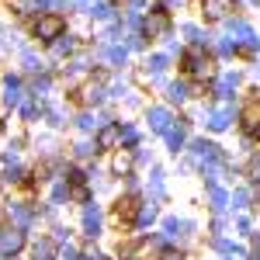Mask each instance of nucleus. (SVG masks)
<instances>
[{
  "label": "nucleus",
  "mask_w": 260,
  "mask_h": 260,
  "mask_svg": "<svg viewBox=\"0 0 260 260\" xmlns=\"http://www.w3.org/2000/svg\"><path fill=\"white\" fill-rule=\"evenodd\" d=\"M62 31H66V18L56 14V11H42L39 18L31 21V35L39 42H56L62 39Z\"/></svg>",
  "instance_id": "obj_1"
},
{
  "label": "nucleus",
  "mask_w": 260,
  "mask_h": 260,
  "mask_svg": "<svg viewBox=\"0 0 260 260\" xmlns=\"http://www.w3.org/2000/svg\"><path fill=\"white\" fill-rule=\"evenodd\" d=\"M180 70L187 73V77H212L215 73V62H212V56H205L201 52V45H194V49H187L184 56H180Z\"/></svg>",
  "instance_id": "obj_2"
},
{
  "label": "nucleus",
  "mask_w": 260,
  "mask_h": 260,
  "mask_svg": "<svg viewBox=\"0 0 260 260\" xmlns=\"http://www.w3.org/2000/svg\"><path fill=\"white\" fill-rule=\"evenodd\" d=\"M139 208H142V201H136L132 194H125V198H118L115 201V208H111V219L118 222H136L139 219Z\"/></svg>",
  "instance_id": "obj_3"
},
{
  "label": "nucleus",
  "mask_w": 260,
  "mask_h": 260,
  "mask_svg": "<svg viewBox=\"0 0 260 260\" xmlns=\"http://www.w3.org/2000/svg\"><path fill=\"white\" fill-rule=\"evenodd\" d=\"M108 167H111V174H115V177H128V174H132V167H136V153H132V149H125V146H118V149L111 153V163H108Z\"/></svg>",
  "instance_id": "obj_4"
},
{
  "label": "nucleus",
  "mask_w": 260,
  "mask_h": 260,
  "mask_svg": "<svg viewBox=\"0 0 260 260\" xmlns=\"http://www.w3.org/2000/svg\"><path fill=\"white\" fill-rule=\"evenodd\" d=\"M167 24H170V14H167L163 7H156V11H149V18H146L142 28H146V35H149V39H160L163 31H167Z\"/></svg>",
  "instance_id": "obj_5"
},
{
  "label": "nucleus",
  "mask_w": 260,
  "mask_h": 260,
  "mask_svg": "<svg viewBox=\"0 0 260 260\" xmlns=\"http://www.w3.org/2000/svg\"><path fill=\"white\" fill-rule=\"evenodd\" d=\"M21 246H24V233H21L18 225L0 229V253H18Z\"/></svg>",
  "instance_id": "obj_6"
},
{
  "label": "nucleus",
  "mask_w": 260,
  "mask_h": 260,
  "mask_svg": "<svg viewBox=\"0 0 260 260\" xmlns=\"http://www.w3.org/2000/svg\"><path fill=\"white\" fill-rule=\"evenodd\" d=\"M94 142H98V149H118V146H121V125H115V121L104 125Z\"/></svg>",
  "instance_id": "obj_7"
},
{
  "label": "nucleus",
  "mask_w": 260,
  "mask_h": 260,
  "mask_svg": "<svg viewBox=\"0 0 260 260\" xmlns=\"http://www.w3.org/2000/svg\"><path fill=\"white\" fill-rule=\"evenodd\" d=\"M240 121H243V128H246L250 136H257V132H260V98H257V101H250V104L243 108Z\"/></svg>",
  "instance_id": "obj_8"
},
{
  "label": "nucleus",
  "mask_w": 260,
  "mask_h": 260,
  "mask_svg": "<svg viewBox=\"0 0 260 260\" xmlns=\"http://www.w3.org/2000/svg\"><path fill=\"white\" fill-rule=\"evenodd\" d=\"M229 0H201V14H205V21H222L225 14H229Z\"/></svg>",
  "instance_id": "obj_9"
},
{
  "label": "nucleus",
  "mask_w": 260,
  "mask_h": 260,
  "mask_svg": "<svg viewBox=\"0 0 260 260\" xmlns=\"http://www.w3.org/2000/svg\"><path fill=\"white\" fill-rule=\"evenodd\" d=\"M149 125H153L156 132H167V128H170V115H167L163 108H153V111H149Z\"/></svg>",
  "instance_id": "obj_10"
},
{
  "label": "nucleus",
  "mask_w": 260,
  "mask_h": 260,
  "mask_svg": "<svg viewBox=\"0 0 260 260\" xmlns=\"http://www.w3.org/2000/svg\"><path fill=\"white\" fill-rule=\"evenodd\" d=\"M4 101H7V104H18L21 101V87H18V80H11V77L4 83Z\"/></svg>",
  "instance_id": "obj_11"
},
{
  "label": "nucleus",
  "mask_w": 260,
  "mask_h": 260,
  "mask_svg": "<svg viewBox=\"0 0 260 260\" xmlns=\"http://www.w3.org/2000/svg\"><path fill=\"white\" fill-rule=\"evenodd\" d=\"M184 98H187L184 83H170V87H167V101H170V104H180Z\"/></svg>",
  "instance_id": "obj_12"
},
{
  "label": "nucleus",
  "mask_w": 260,
  "mask_h": 260,
  "mask_svg": "<svg viewBox=\"0 0 260 260\" xmlns=\"http://www.w3.org/2000/svg\"><path fill=\"white\" fill-rule=\"evenodd\" d=\"M31 257H35V260H49V257H52V243L42 240L39 246H35V253H31Z\"/></svg>",
  "instance_id": "obj_13"
},
{
  "label": "nucleus",
  "mask_w": 260,
  "mask_h": 260,
  "mask_svg": "<svg viewBox=\"0 0 260 260\" xmlns=\"http://www.w3.org/2000/svg\"><path fill=\"white\" fill-rule=\"evenodd\" d=\"M160 260H184V257H180L177 250H167V253H163V257H160Z\"/></svg>",
  "instance_id": "obj_14"
},
{
  "label": "nucleus",
  "mask_w": 260,
  "mask_h": 260,
  "mask_svg": "<svg viewBox=\"0 0 260 260\" xmlns=\"http://www.w3.org/2000/svg\"><path fill=\"white\" fill-rule=\"evenodd\" d=\"M0 136H4V121H0Z\"/></svg>",
  "instance_id": "obj_15"
}]
</instances>
